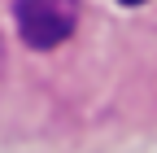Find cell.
<instances>
[{
    "instance_id": "cell-1",
    "label": "cell",
    "mask_w": 157,
    "mask_h": 153,
    "mask_svg": "<svg viewBox=\"0 0 157 153\" xmlns=\"http://www.w3.org/2000/svg\"><path fill=\"white\" fill-rule=\"evenodd\" d=\"M13 18L31 48H57L78 26V0H13Z\"/></svg>"
},
{
    "instance_id": "cell-2",
    "label": "cell",
    "mask_w": 157,
    "mask_h": 153,
    "mask_svg": "<svg viewBox=\"0 0 157 153\" xmlns=\"http://www.w3.org/2000/svg\"><path fill=\"white\" fill-rule=\"evenodd\" d=\"M122 5H144V0H122Z\"/></svg>"
}]
</instances>
